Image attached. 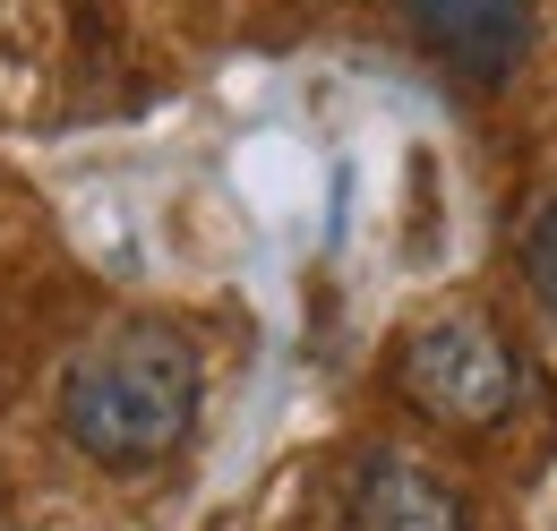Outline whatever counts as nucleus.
Instances as JSON below:
<instances>
[{
    "label": "nucleus",
    "mask_w": 557,
    "mask_h": 531,
    "mask_svg": "<svg viewBox=\"0 0 557 531\" xmlns=\"http://www.w3.org/2000/svg\"><path fill=\"white\" fill-rule=\"evenodd\" d=\"M207 403V369L198 343L163 318H129V326L95 334L61 378V437L103 471H154L172 464L198 429Z\"/></svg>",
    "instance_id": "nucleus-1"
},
{
    "label": "nucleus",
    "mask_w": 557,
    "mask_h": 531,
    "mask_svg": "<svg viewBox=\"0 0 557 531\" xmlns=\"http://www.w3.org/2000/svg\"><path fill=\"white\" fill-rule=\"evenodd\" d=\"M395 395L412 403L420 420H437V429H497L523 403V360L481 309H446V318L404 334Z\"/></svg>",
    "instance_id": "nucleus-2"
},
{
    "label": "nucleus",
    "mask_w": 557,
    "mask_h": 531,
    "mask_svg": "<svg viewBox=\"0 0 557 531\" xmlns=\"http://www.w3.org/2000/svg\"><path fill=\"white\" fill-rule=\"evenodd\" d=\"M395 9L420 35V52H437L463 86H506L541 35V0H395Z\"/></svg>",
    "instance_id": "nucleus-3"
},
{
    "label": "nucleus",
    "mask_w": 557,
    "mask_h": 531,
    "mask_svg": "<svg viewBox=\"0 0 557 531\" xmlns=\"http://www.w3.org/2000/svg\"><path fill=\"white\" fill-rule=\"evenodd\" d=\"M344 531H472V506L455 497L446 471L412 464V455H369L351 471V497H344Z\"/></svg>",
    "instance_id": "nucleus-4"
},
{
    "label": "nucleus",
    "mask_w": 557,
    "mask_h": 531,
    "mask_svg": "<svg viewBox=\"0 0 557 531\" xmlns=\"http://www.w3.org/2000/svg\"><path fill=\"white\" fill-rule=\"evenodd\" d=\"M515 258H523V283H532V300H541V309L557 318V198L541 206L532 223H523V249H515Z\"/></svg>",
    "instance_id": "nucleus-5"
}]
</instances>
